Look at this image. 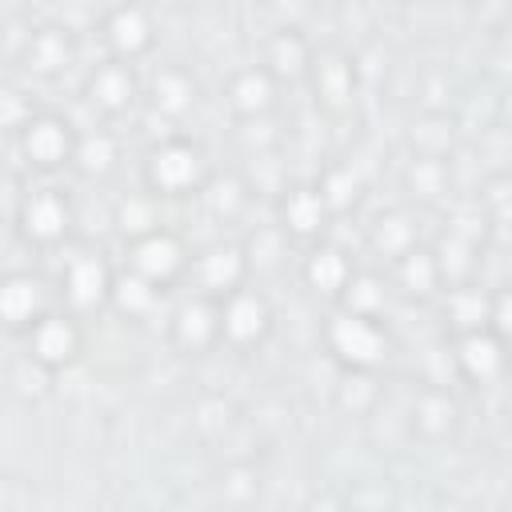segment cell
<instances>
[{"mask_svg": "<svg viewBox=\"0 0 512 512\" xmlns=\"http://www.w3.org/2000/svg\"><path fill=\"white\" fill-rule=\"evenodd\" d=\"M324 340L332 348V356L344 364V368H360V372H372L384 356H388V336L384 328L368 316V312H336L324 328Z\"/></svg>", "mask_w": 512, "mask_h": 512, "instance_id": "1", "label": "cell"}, {"mask_svg": "<svg viewBox=\"0 0 512 512\" xmlns=\"http://www.w3.org/2000/svg\"><path fill=\"white\" fill-rule=\"evenodd\" d=\"M76 144H80V136H72V128L56 116H28L12 132V148H20L24 160L40 172H52V168L76 160Z\"/></svg>", "mask_w": 512, "mask_h": 512, "instance_id": "2", "label": "cell"}, {"mask_svg": "<svg viewBox=\"0 0 512 512\" xmlns=\"http://www.w3.org/2000/svg\"><path fill=\"white\" fill-rule=\"evenodd\" d=\"M144 176L152 184L156 196H188V192H200L204 188V160L192 144L184 140H164L148 164H144Z\"/></svg>", "mask_w": 512, "mask_h": 512, "instance_id": "3", "label": "cell"}, {"mask_svg": "<svg viewBox=\"0 0 512 512\" xmlns=\"http://www.w3.org/2000/svg\"><path fill=\"white\" fill-rule=\"evenodd\" d=\"M268 328H272V308L260 292L232 288L220 296V340L228 348H252L268 336Z\"/></svg>", "mask_w": 512, "mask_h": 512, "instance_id": "4", "label": "cell"}, {"mask_svg": "<svg viewBox=\"0 0 512 512\" xmlns=\"http://www.w3.org/2000/svg\"><path fill=\"white\" fill-rule=\"evenodd\" d=\"M20 340L36 360H44L56 372H68L84 352V332L64 312H44L28 332H20Z\"/></svg>", "mask_w": 512, "mask_h": 512, "instance_id": "5", "label": "cell"}, {"mask_svg": "<svg viewBox=\"0 0 512 512\" xmlns=\"http://www.w3.org/2000/svg\"><path fill=\"white\" fill-rule=\"evenodd\" d=\"M12 216H16V232L28 244H56L72 224L68 200L52 188H32L20 204H12Z\"/></svg>", "mask_w": 512, "mask_h": 512, "instance_id": "6", "label": "cell"}, {"mask_svg": "<svg viewBox=\"0 0 512 512\" xmlns=\"http://www.w3.org/2000/svg\"><path fill=\"white\" fill-rule=\"evenodd\" d=\"M128 268L164 288V284H172L184 268H192V256L184 252L180 236H172V232H164V228H152V232H144V236L132 240Z\"/></svg>", "mask_w": 512, "mask_h": 512, "instance_id": "7", "label": "cell"}, {"mask_svg": "<svg viewBox=\"0 0 512 512\" xmlns=\"http://www.w3.org/2000/svg\"><path fill=\"white\" fill-rule=\"evenodd\" d=\"M168 336L188 356H200L212 344H220V296L200 292V296L184 300L168 320Z\"/></svg>", "mask_w": 512, "mask_h": 512, "instance_id": "8", "label": "cell"}, {"mask_svg": "<svg viewBox=\"0 0 512 512\" xmlns=\"http://www.w3.org/2000/svg\"><path fill=\"white\" fill-rule=\"evenodd\" d=\"M112 284H116V276L92 252L72 256L64 264V300L72 304V312H92V308L108 304L112 300Z\"/></svg>", "mask_w": 512, "mask_h": 512, "instance_id": "9", "label": "cell"}, {"mask_svg": "<svg viewBox=\"0 0 512 512\" xmlns=\"http://www.w3.org/2000/svg\"><path fill=\"white\" fill-rule=\"evenodd\" d=\"M452 364L460 376L476 380V384H488L504 372L508 356H504V340L484 324V328H468L456 336V352H452Z\"/></svg>", "mask_w": 512, "mask_h": 512, "instance_id": "10", "label": "cell"}, {"mask_svg": "<svg viewBox=\"0 0 512 512\" xmlns=\"http://www.w3.org/2000/svg\"><path fill=\"white\" fill-rule=\"evenodd\" d=\"M0 312L12 336L28 332L44 316V284L40 276H32V268H8L4 288H0Z\"/></svg>", "mask_w": 512, "mask_h": 512, "instance_id": "11", "label": "cell"}, {"mask_svg": "<svg viewBox=\"0 0 512 512\" xmlns=\"http://www.w3.org/2000/svg\"><path fill=\"white\" fill-rule=\"evenodd\" d=\"M244 272H248V252L236 244H216L192 260V276L200 280V292H208V296H224V292L240 288Z\"/></svg>", "mask_w": 512, "mask_h": 512, "instance_id": "12", "label": "cell"}, {"mask_svg": "<svg viewBox=\"0 0 512 512\" xmlns=\"http://www.w3.org/2000/svg\"><path fill=\"white\" fill-rule=\"evenodd\" d=\"M456 424H460V408H456V400H452L444 388H424V392L412 400V408H408V428H412V436H420V440H428V444L452 436Z\"/></svg>", "mask_w": 512, "mask_h": 512, "instance_id": "13", "label": "cell"}, {"mask_svg": "<svg viewBox=\"0 0 512 512\" xmlns=\"http://www.w3.org/2000/svg\"><path fill=\"white\" fill-rule=\"evenodd\" d=\"M104 40L112 44L116 56H128L132 60V56H140V52L152 48L156 32H152V20H148V12L140 4H120L104 20Z\"/></svg>", "mask_w": 512, "mask_h": 512, "instance_id": "14", "label": "cell"}, {"mask_svg": "<svg viewBox=\"0 0 512 512\" xmlns=\"http://www.w3.org/2000/svg\"><path fill=\"white\" fill-rule=\"evenodd\" d=\"M56 376H60V372L48 368L44 360H36L28 348H20V352L8 356V392H12L16 400H24V404L44 400V396L52 392Z\"/></svg>", "mask_w": 512, "mask_h": 512, "instance_id": "15", "label": "cell"}, {"mask_svg": "<svg viewBox=\"0 0 512 512\" xmlns=\"http://www.w3.org/2000/svg\"><path fill=\"white\" fill-rule=\"evenodd\" d=\"M132 92H136L132 72H128V64H120V60H108V64H100V68L88 76V100H92L96 108H104V112H124V108L132 104Z\"/></svg>", "mask_w": 512, "mask_h": 512, "instance_id": "16", "label": "cell"}, {"mask_svg": "<svg viewBox=\"0 0 512 512\" xmlns=\"http://www.w3.org/2000/svg\"><path fill=\"white\" fill-rule=\"evenodd\" d=\"M272 72L268 68H244L232 84H228V104L240 112V116H264L272 108Z\"/></svg>", "mask_w": 512, "mask_h": 512, "instance_id": "17", "label": "cell"}, {"mask_svg": "<svg viewBox=\"0 0 512 512\" xmlns=\"http://www.w3.org/2000/svg\"><path fill=\"white\" fill-rule=\"evenodd\" d=\"M324 216H328L324 192H316V188H292L284 196V232L316 236L324 228Z\"/></svg>", "mask_w": 512, "mask_h": 512, "instance_id": "18", "label": "cell"}, {"mask_svg": "<svg viewBox=\"0 0 512 512\" xmlns=\"http://www.w3.org/2000/svg\"><path fill=\"white\" fill-rule=\"evenodd\" d=\"M160 292H164L160 284H152V280H144L140 272L128 268L124 276H116V284H112V300H108V304H112L116 312H124L128 320H144V316L160 304Z\"/></svg>", "mask_w": 512, "mask_h": 512, "instance_id": "19", "label": "cell"}, {"mask_svg": "<svg viewBox=\"0 0 512 512\" xmlns=\"http://www.w3.org/2000/svg\"><path fill=\"white\" fill-rule=\"evenodd\" d=\"M304 276H308V284H312L316 292H324V296H344V288H348V280H352V264H348V256H344L340 248H316V252L308 256V264H304Z\"/></svg>", "mask_w": 512, "mask_h": 512, "instance_id": "20", "label": "cell"}, {"mask_svg": "<svg viewBox=\"0 0 512 512\" xmlns=\"http://www.w3.org/2000/svg\"><path fill=\"white\" fill-rule=\"evenodd\" d=\"M28 68L36 72H56L72 60V48H68V36L60 28H40V32H28Z\"/></svg>", "mask_w": 512, "mask_h": 512, "instance_id": "21", "label": "cell"}, {"mask_svg": "<svg viewBox=\"0 0 512 512\" xmlns=\"http://www.w3.org/2000/svg\"><path fill=\"white\" fill-rule=\"evenodd\" d=\"M192 100H196V88H192V80H188L184 72L168 68V72H160V76L152 80V104H156L160 112L180 116V112L192 108Z\"/></svg>", "mask_w": 512, "mask_h": 512, "instance_id": "22", "label": "cell"}, {"mask_svg": "<svg viewBox=\"0 0 512 512\" xmlns=\"http://www.w3.org/2000/svg\"><path fill=\"white\" fill-rule=\"evenodd\" d=\"M312 64L308 56V44L296 36V32H280L268 48V72L272 76H300L304 68Z\"/></svg>", "mask_w": 512, "mask_h": 512, "instance_id": "23", "label": "cell"}, {"mask_svg": "<svg viewBox=\"0 0 512 512\" xmlns=\"http://www.w3.org/2000/svg\"><path fill=\"white\" fill-rule=\"evenodd\" d=\"M488 308H492V296H484L480 288H452L448 292V312H452L460 332L484 328L488 324Z\"/></svg>", "mask_w": 512, "mask_h": 512, "instance_id": "24", "label": "cell"}, {"mask_svg": "<svg viewBox=\"0 0 512 512\" xmlns=\"http://www.w3.org/2000/svg\"><path fill=\"white\" fill-rule=\"evenodd\" d=\"M76 164L84 168V172H108L112 164H116V140L108 136V132H88V136H80V144H76Z\"/></svg>", "mask_w": 512, "mask_h": 512, "instance_id": "25", "label": "cell"}, {"mask_svg": "<svg viewBox=\"0 0 512 512\" xmlns=\"http://www.w3.org/2000/svg\"><path fill=\"white\" fill-rule=\"evenodd\" d=\"M488 328L508 344L512 340V284L508 288H500L496 296H492V308H488Z\"/></svg>", "mask_w": 512, "mask_h": 512, "instance_id": "26", "label": "cell"}]
</instances>
